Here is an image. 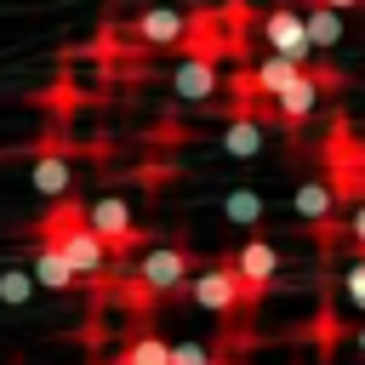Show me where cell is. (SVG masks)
Here are the masks:
<instances>
[{"instance_id":"6da1fadb","label":"cell","mask_w":365,"mask_h":365,"mask_svg":"<svg viewBox=\"0 0 365 365\" xmlns=\"http://www.w3.org/2000/svg\"><path fill=\"white\" fill-rule=\"evenodd\" d=\"M188 274H194V262H188L182 245H154V251H143V262H137V285H143L148 297H171V291H182Z\"/></svg>"},{"instance_id":"7a4b0ae2","label":"cell","mask_w":365,"mask_h":365,"mask_svg":"<svg viewBox=\"0 0 365 365\" xmlns=\"http://www.w3.org/2000/svg\"><path fill=\"white\" fill-rule=\"evenodd\" d=\"M188 297H194L205 314H234L251 291H245V279H240V268H234V262H217V268H205V274H194V279H188Z\"/></svg>"},{"instance_id":"3957f363","label":"cell","mask_w":365,"mask_h":365,"mask_svg":"<svg viewBox=\"0 0 365 365\" xmlns=\"http://www.w3.org/2000/svg\"><path fill=\"white\" fill-rule=\"evenodd\" d=\"M262 46H268L274 57H291V63H302V68H308V57H314L308 23H302V11H291V6H274V11L262 17Z\"/></svg>"},{"instance_id":"277c9868","label":"cell","mask_w":365,"mask_h":365,"mask_svg":"<svg viewBox=\"0 0 365 365\" xmlns=\"http://www.w3.org/2000/svg\"><path fill=\"white\" fill-rule=\"evenodd\" d=\"M325 86H336V74H331V68H297V74H291V86L274 97V114H279L285 125H302V120L319 108V91H325Z\"/></svg>"},{"instance_id":"5b68a950","label":"cell","mask_w":365,"mask_h":365,"mask_svg":"<svg viewBox=\"0 0 365 365\" xmlns=\"http://www.w3.org/2000/svg\"><path fill=\"white\" fill-rule=\"evenodd\" d=\"M234 268H240V279H245V291L257 297V291H268V285L279 279V251H274L268 240H245V245L234 251Z\"/></svg>"},{"instance_id":"8992f818","label":"cell","mask_w":365,"mask_h":365,"mask_svg":"<svg viewBox=\"0 0 365 365\" xmlns=\"http://www.w3.org/2000/svg\"><path fill=\"white\" fill-rule=\"evenodd\" d=\"M86 222H91V228H97V234H103L114 251L137 240V228H131V205H125V200H114V194L91 200V205H86Z\"/></svg>"},{"instance_id":"52a82bcc","label":"cell","mask_w":365,"mask_h":365,"mask_svg":"<svg viewBox=\"0 0 365 365\" xmlns=\"http://www.w3.org/2000/svg\"><path fill=\"white\" fill-rule=\"evenodd\" d=\"M297 68H302V63H291V57H274V51H268V57L240 80V91H245L251 103H257V97H268V103H274V97L291 86V74H297Z\"/></svg>"},{"instance_id":"ba28073f","label":"cell","mask_w":365,"mask_h":365,"mask_svg":"<svg viewBox=\"0 0 365 365\" xmlns=\"http://www.w3.org/2000/svg\"><path fill=\"white\" fill-rule=\"evenodd\" d=\"M171 86H177V97H188V103H211V97H217V63L200 57V51H188V57L177 63Z\"/></svg>"},{"instance_id":"9c48e42d","label":"cell","mask_w":365,"mask_h":365,"mask_svg":"<svg viewBox=\"0 0 365 365\" xmlns=\"http://www.w3.org/2000/svg\"><path fill=\"white\" fill-rule=\"evenodd\" d=\"M29 182H34V194H46V200L74 194V165H68V154H40V160L29 165Z\"/></svg>"},{"instance_id":"30bf717a","label":"cell","mask_w":365,"mask_h":365,"mask_svg":"<svg viewBox=\"0 0 365 365\" xmlns=\"http://www.w3.org/2000/svg\"><path fill=\"white\" fill-rule=\"evenodd\" d=\"M182 34H188V23L177 11H165V6H148L137 17V40L143 46H182Z\"/></svg>"},{"instance_id":"8fae6325","label":"cell","mask_w":365,"mask_h":365,"mask_svg":"<svg viewBox=\"0 0 365 365\" xmlns=\"http://www.w3.org/2000/svg\"><path fill=\"white\" fill-rule=\"evenodd\" d=\"M34 279H40L46 291H68V285H80L57 240H40V251H34Z\"/></svg>"},{"instance_id":"7c38bea8","label":"cell","mask_w":365,"mask_h":365,"mask_svg":"<svg viewBox=\"0 0 365 365\" xmlns=\"http://www.w3.org/2000/svg\"><path fill=\"white\" fill-rule=\"evenodd\" d=\"M291 211H297L302 222H331V211H336V182H297Z\"/></svg>"},{"instance_id":"4fadbf2b","label":"cell","mask_w":365,"mask_h":365,"mask_svg":"<svg viewBox=\"0 0 365 365\" xmlns=\"http://www.w3.org/2000/svg\"><path fill=\"white\" fill-rule=\"evenodd\" d=\"M302 23H308V40H314V51H331V46L342 40V11H336V6H319V0H308Z\"/></svg>"},{"instance_id":"5bb4252c","label":"cell","mask_w":365,"mask_h":365,"mask_svg":"<svg viewBox=\"0 0 365 365\" xmlns=\"http://www.w3.org/2000/svg\"><path fill=\"white\" fill-rule=\"evenodd\" d=\"M257 148H262V125H257V120H245V114H240V120H228V131H222V154L251 160Z\"/></svg>"},{"instance_id":"9a60e30c","label":"cell","mask_w":365,"mask_h":365,"mask_svg":"<svg viewBox=\"0 0 365 365\" xmlns=\"http://www.w3.org/2000/svg\"><path fill=\"white\" fill-rule=\"evenodd\" d=\"M222 217H228V222H240V228H257V222H262V194H251V188H228Z\"/></svg>"},{"instance_id":"2e32d148","label":"cell","mask_w":365,"mask_h":365,"mask_svg":"<svg viewBox=\"0 0 365 365\" xmlns=\"http://www.w3.org/2000/svg\"><path fill=\"white\" fill-rule=\"evenodd\" d=\"M34 285H40L34 268H0V302H6V308H23V302L34 297Z\"/></svg>"},{"instance_id":"e0dca14e","label":"cell","mask_w":365,"mask_h":365,"mask_svg":"<svg viewBox=\"0 0 365 365\" xmlns=\"http://www.w3.org/2000/svg\"><path fill=\"white\" fill-rule=\"evenodd\" d=\"M125 359L131 365H171V342H160V336H131V348H125Z\"/></svg>"},{"instance_id":"ac0fdd59","label":"cell","mask_w":365,"mask_h":365,"mask_svg":"<svg viewBox=\"0 0 365 365\" xmlns=\"http://www.w3.org/2000/svg\"><path fill=\"white\" fill-rule=\"evenodd\" d=\"M342 291H348V302L365 314V257H359L354 268H342Z\"/></svg>"},{"instance_id":"d6986e66","label":"cell","mask_w":365,"mask_h":365,"mask_svg":"<svg viewBox=\"0 0 365 365\" xmlns=\"http://www.w3.org/2000/svg\"><path fill=\"white\" fill-rule=\"evenodd\" d=\"M171 365H217L200 342H171Z\"/></svg>"},{"instance_id":"ffe728a7","label":"cell","mask_w":365,"mask_h":365,"mask_svg":"<svg viewBox=\"0 0 365 365\" xmlns=\"http://www.w3.org/2000/svg\"><path fill=\"white\" fill-rule=\"evenodd\" d=\"M354 240H359V251H365V200L354 205Z\"/></svg>"},{"instance_id":"44dd1931","label":"cell","mask_w":365,"mask_h":365,"mask_svg":"<svg viewBox=\"0 0 365 365\" xmlns=\"http://www.w3.org/2000/svg\"><path fill=\"white\" fill-rule=\"evenodd\" d=\"M319 6H336V11H354V6H365V0H319Z\"/></svg>"},{"instance_id":"7402d4cb","label":"cell","mask_w":365,"mask_h":365,"mask_svg":"<svg viewBox=\"0 0 365 365\" xmlns=\"http://www.w3.org/2000/svg\"><path fill=\"white\" fill-rule=\"evenodd\" d=\"M354 348H359V359H365V325H359V336H354Z\"/></svg>"},{"instance_id":"603a6c76","label":"cell","mask_w":365,"mask_h":365,"mask_svg":"<svg viewBox=\"0 0 365 365\" xmlns=\"http://www.w3.org/2000/svg\"><path fill=\"white\" fill-rule=\"evenodd\" d=\"M108 365H131V359H125V354H120V359H108Z\"/></svg>"}]
</instances>
